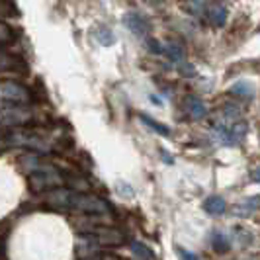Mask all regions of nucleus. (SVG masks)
I'll return each instance as SVG.
<instances>
[{"label":"nucleus","instance_id":"nucleus-19","mask_svg":"<svg viewBox=\"0 0 260 260\" xmlns=\"http://www.w3.org/2000/svg\"><path fill=\"white\" fill-rule=\"evenodd\" d=\"M178 254H180V258H182V260H200L196 254L188 252V250H186V248H182V247H178Z\"/></svg>","mask_w":260,"mask_h":260},{"label":"nucleus","instance_id":"nucleus-14","mask_svg":"<svg viewBox=\"0 0 260 260\" xmlns=\"http://www.w3.org/2000/svg\"><path fill=\"white\" fill-rule=\"evenodd\" d=\"M211 247H213L215 252H219V254L227 252V250H229V243H227L225 235L219 233V231H213V233H211Z\"/></svg>","mask_w":260,"mask_h":260},{"label":"nucleus","instance_id":"nucleus-20","mask_svg":"<svg viewBox=\"0 0 260 260\" xmlns=\"http://www.w3.org/2000/svg\"><path fill=\"white\" fill-rule=\"evenodd\" d=\"M250 180H252V182H260V167L252 169V172H250Z\"/></svg>","mask_w":260,"mask_h":260},{"label":"nucleus","instance_id":"nucleus-15","mask_svg":"<svg viewBox=\"0 0 260 260\" xmlns=\"http://www.w3.org/2000/svg\"><path fill=\"white\" fill-rule=\"evenodd\" d=\"M231 94L235 96H243V98H248L252 94V86L248 82H237L233 88H231Z\"/></svg>","mask_w":260,"mask_h":260},{"label":"nucleus","instance_id":"nucleus-18","mask_svg":"<svg viewBox=\"0 0 260 260\" xmlns=\"http://www.w3.org/2000/svg\"><path fill=\"white\" fill-rule=\"evenodd\" d=\"M149 49L153 53H165V45L160 41H156V39H149Z\"/></svg>","mask_w":260,"mask_h":260},{"label":"nucleus","instance_id":"nucleus-3","mask_svg":"<svg viewBox=\"0 0 260 260\" xmlns=\"http://www.w3.org/2000/svg\"><path fill=\"white\" fill-rule=\"evenodd\" d=\"M27 188L36 194L41 192H55L59 188H63V178H61V169L43 170V172H36V174H27L26 176Z\"/></svg>","mask_w":260,"mask_h":260},{"label":"nucleus","instance_id":"nucleus-2","mask_svg":"<svg viewBox=\"0 0 260 260\" xmlns=\"http://www.w3.org/2000/svg\"><path fill=\"white\" fill-rule=\"evenodd\" d=\"M0 98H2V102L24 106H34L38 102L36 100V90L26 86L22 80H16V78L0 80Z\"/></svg>","mask_w":260,"mask_h":260},{"label":"nucleus","instance_id":"nucleus-8","mask_svg":"<svg viewBox=\"0 0 260 260\" xmlns=\"http://www.w3.org/2000/svg\"><path fill=\"white\" fill-rule=\"evenodd\" d=\"M123 24L127 26V29H131L135 36H147L149 31V22L145 20V16H141L139 12H127L123 18Z\"/></svg>","mask_w":260,"mask_h":260},{"label":"nucleus","instance_id":"nucleus-10","mask_svg":"<svg viewBox=\"0 0 260 260\" xmlns=\"http://www.w3.org/2000/svg\"><path fill=\"white\" fill-rule=\"evenodd\" d=\"M225 209H227V202L221 196H209L204 202V211L209 215H221Z\"/></svg>","mask_w":260,"mask_h":260},{"label":"nucleus","instance_id":"nucleus-4","mask_svg":"<svg viewBox=\"0 0 260 260\" xmlns=\"http://www.w3.org/2000/svg\"><path fill=\"white\" fill-rule=\"evenodd\" d=\"M0 73H10V75H27L29 65L27 61L14 53L12 49H0Z\"/></svg>","mask_w":260,"mask_h":260},{"label":"nucleus","instance_id":"nucleus-16","mask_svg":"<svg viewBox=\"0 0 260 260\" xmlns=\"http://www.w3.org/2000/svg\"><path fill=\"white\" fill-rule=\"evenodd\" d=\"M131 250H133V254H135V256H139V258H143V260L153 256V254H151V250L145 247V245H141V243H131Z\"/></svg>","mask_w":260,"mask_h":260},{"label":"nucleus","instance_id":"nucleus-7","mask_svg":"<svg viewBox=\"0 0 260 260\" xmlns=\"http://www.w3.org/2000/svg\"><path fill=\"white\" fill-rule=\"evenodd\" d=\"M182 110L186 112V116L190 117V119H202V117H206V114H208V110H206V104L198 98V96H194V94H190V96H186L182 102Z\"/></svg>","mask_w":260,"mask_h":260},{"label":"nucleus","instance_id":"nucleus-6","mask_svg":"<svg viewBox=\"0 0 260 260\" xmlns=\"http://www.w3.org/2000/svg\"><path fill=\"white\" fill-rule=\"evenodd\" d=\"M22 39V29L8 24L6 20H0V49H8Z\"/></svg>","mask_w":260,"mask_h":260},{"label":"nucleus","instance_id":"nucleus-5","mask_svg":"<svg viewBox=\"0 0 260 260\" xmlns=\"http://www.w3.org/2000/svg\"><path fill=\"white\" fill-rule=\"evenodd\" d=\"M215 129L219 131V137L225 145H239L245 135H247V123L245 121H233V123H219L215 125Z\"/></svg>","mask_w":260,"mask_h":260},{"label":"nucleus","instance_id":"nucleus-13","mask_svg":"<svg viewBox=\"0 0 260 260\" xmlns=\"http://www.w3.org/2000/svg\"><path fill=\"white\" fill-rule=\"evenodd\" d=\"M141 121H143L145 125L149 127V129H153L155 133H158V135H162V137H169L170 135V129L165 125V123H158L156 119H153L151 116H145V114H141Z\"/></svg>","mask_w":260,"mask_h":260},{"label":"nucleus","instance_id":"nucleus-12","mask_svg":"<svg viewBox=\"0 0 260 260\" xmlns=\"http://www.w3.org/2000/svg\"><path fill=\"white\" fill-rule=\"evenodd\" d=\"M165 53L169 55V59L172 63H184V49L178 41H169L167 47H165Z\"/></svg>","mask_w":260,"mask_h":260},{"label":"nucleus","instance_id":"nucleus-21","mask_svg":"<svg viewBox=\"0 0 260 260\" xmlns=\"http://www.w3.org/2000/svg\"><path fill=\"white\" fill-rule=\"evenodd\" d=\"M160 155L165 156V160H167V162H172V158H170V155L167 153V151H160Z\"/></svg>","mask_w":260,"mask_h":260},{"label":"nucleus","instance_id":"nucleus-1","mask_svg":"<svg viewBox=\"0 0 260 260\" xmlns=\"http://www.w3.org/2000/svg\"><path fill=\"white\" fill-rule=\"evenodd\" d=\"M36 117L34 106L0 102V133L12 129H22Z\"/></svg>","mask_w":260,"mask_h":260},{"label":"nucleus","instance_id":"nucleus-11","mask_svg":"<svg viewBox=\"0 0 260 260\" xmlns=\"http://www.w3.org/2000/svg\"><path fill=\"white\" fill-rule=\"evenodd\" d=\"M94 38L96 41L100 43V45H104V47H110V45H114L116 43V36L112 34V29L106 26H100L94 29Z\"/></svg>","mask_w":260,"mask_h":260},{"label":"nucleus","instance_id":"nucleus-17","mask_svg":"<svg viewBox=\"0 0 260 260\" xmlns=\"http://www.w3.org/2000/svg\"><path fill=\"white\" fill-rule=\"evenodd\" d=\"M0 260H8V237L0 235Z\"/></svg>","mask_w":260,"mask_h":260},{"label":"nucleus","instance_id":"nucleus-9","mask_svg":"<svg viewBox=\"0 0 260 260\" xmlns=\"http://www.w3.org/2000/svg\"><path fill=\"white\" fill-rule=\"evenodd\" d=\"M206 14H208V20L213 26H225V22H227V8L223 4H209V6H206Z\"/></svg>","mask_w":260,"mask_h":260},{"label":"nucleus","instance_id":"nucleus-22","mask_svg":"<svg viewBox=\"0 0 260 260\" xmlns=\"http://www.w3.org/2000/svg\"><path fill=\"white\" fill-rule=\"evenodd\" d=\"M4 151H6V145L2 143V137H0V155H2V153H4Z\"/></svg>","mask_w":260,"mask_h":260}]
</instances>
